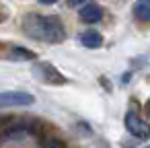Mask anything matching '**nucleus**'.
<instances>
[{
    "label": "nucleus",
    "mask_w": 150,
    "mask_h": 148,
    "mask_svg": "<svg viewBox=\"0 0 150 148\" xmlns=\"http://www.w3.org/2000/svg\"><path fill=\"white\" fill-rule=\"evenodd\" d=\"M78 39H80V43H82L84 47H88V50H97V47L103 45V35H101L99 31H93V29L80 33Z\"/></svg>",
    "instance_id": "nucleus-7"
},
{
    "label": "nucleus",
    "mask_w": 150,
    "mask_h": 148,
    "mask_svg": "<svg viewBox=\"0 0 150 148\" xmlns=\"http://www.w3.org/2000/svg\"><path fill=\"white\" fill-rule=\"evenodd\" d=\"M146 111H148V115H150V99L146 101Z\"/></svg>",
    "instance_id": "nucleus-12"
},
{
    "label": "nucleus",
    "mask_w": 150,
    "mask_h": 148,
    "mask_svg": "<svg viewBox=\"0 0 150 148\" xmlns=\"http://www.w3.org/2000/svg\"><path fill=\"white\" fill-rule=\"evenodd\" d=\"M45 148H62V144L58 140H47L45 142Z\"/></svg>",
    "instance_id": "nucleus-9"
},
{
    "label": "nucleus",
    "mask_w": 150,
    "mask_h": 148,
    "mask_svg": "<svg viewBox=\"0 0 150 148\" xmlns=\"http://www.w3.org/2000/svg\"><path fill=\"white\" fill-rule=\"evenodd\" d=\"M0 58L11 60V62H27V60H33L35 54L23 45H6V52H0Z\"/></svg>",
    "instance_id": "nucleus-5"
},
{
    "label": "nucleus",
    "mask_w": 150,
    "mask_h": 148,
    "mask_svg": "<svg viewBox=\"0 0 150 148\" xmlns=\"http://www.w3.org/2000/svg\"><path fill=\"white\" fill-rule=\"evenodd\" d=\"M134 17L140 23H150V0H136V4H134Z\"/></svg>",
    "instance_id": "nucleus-8"
},
{
    "label": "nucleus",
    "mask_w": 150,
    "mask_h": 148,
    "mask_svg": "<svg viewBox=\"0 0 150 148\" xmlns=\"http://www.w3.org/2000/svg\"><path fill=\"white\" fill-rule=\"evenodd\" d=\"M82 2H86V0H70L72 6H78V4H82Z\"/></svg>",
    "instance_id": "nucleus-11"
},
{
    "label": "nucleus",
    "mask_w": 150,
    "mask_h": 148,
    "mask_svg": "<svg viewBox=\"0 0 150 148\" xmlns=\"http://www.w3.org/2000/svg\"><path fill=\"white\" fill-rule=\"evenodd\" d=\"M123 123H125V130H127L132 136L142 138V140L150 138V123L144 121V119H140L136 113H127L125 119H123Z\"/></svg>",
    "instance_id": "nucleus-4"
},
{
    "label": "nucleus",
    "mask_w": 150,
    "mask_h": 148,
    "mask_svg": "<svg viewBox=\"0 0 150 148\" xmlns=\"http://www.w3.org/2000/svg\"><path fill=\"white\" fill-rule=\"evenodd\" d=\"M146 148H150V146H146Z\"/></svg>",
    "instance_id": "nucleus-13"
},
{
    "label": "nucleus",
    "mask_w": 150,
    "mask_h": 148,
    "mask_svg": "<svg viewBox=\"0 0 150 148\" xmlns=\"http://www.w3.org/2000/svg\"><path fill=\"white\" fill-rule=\"evenodd\" d=\"M33 74L41 80V82H47V84H56V86H60V84H66L68 80H66V76L54 66V64H50V62H37L35 66H33Z\"/></svg>",
    "instance_id": "nucleus-3"
},
{
    "label": "nucleus",
    "mask_w": 150,
    "mask_h": 148,
    "mask_svg": "<svg viewBox=\"0 0 150 148\" xmlns=\"http://www.w3.org/2000/svg\"><path fill=\"white\" fill-rule=\"evenodd\" d=\"M23 29L29 37L47 41V43H62L66 39V29L58 17H41V15H27L23 19Z\"/></svg>",
    "instance_id": "nucleus-1"
},
{
    "label": "nucleus",
    "mask_w": 150,
    "mask_h": 148,
    "mask_svg": "<svg viewBox=\"0 0 150 148\" xmlns=\"http://www.w3.org/2000/svg\"><path fill=\"white\" fill-rule=\"evenodd\" d=\"M78 17H80L82 23H88V25L99 23V21L103 19V8H101L99 4H84V6L80 8Z\"/></svg>",
    "instance_id": "nucleus-6"
},
{
    "label": "nucleus",
    "mask_w": 150,
    "mask_h": 148,
    "mask_svg": "<svg viewBox=\"0 0 150 148\" xmlns=\"http://www.w3.org/2000/svg\"><path fill=\"white\" fill-rule=\"evenodd\" d=\"M37 2H39V4H45V6H50V4H56L58 0H37Z\"/></svg>",
    "instance_id": "nucleus-10"
},
{
    "label": "nucleus",
    "mask_w": 150,
    "mask_h": 148,
    "mask_svg": "<svg viewBox=\"0 0 150 148\" xmlns=\"http://www.w3.org/2000/svg\"><path fill=\"white\" fill-rule=\"evenodd\" d=\"M33 103H35V97L27 91H2L0 93V109L29 107Z\"/></svg>",
    "instance_id": "nucleus-2"
}]
</instances>
